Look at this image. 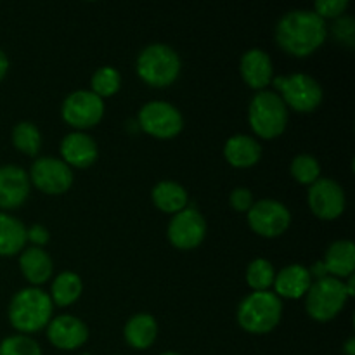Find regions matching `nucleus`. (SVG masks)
Segmentation results:
<instances>
[{
  "instance_id": "dca6fc26",
  "label": "nucleus",
  "mask_w": 355,
  "mask_h": 355,
  "mask_svg": "<svg viewBox=\"0 0 355 355\" xmlns=\"http://www.w3.org/2000/svg\"><path fill=\"white\" fill-rule=\"evenodd\" d=\"M59 153L62 156V162L71 168H87V166L94 165L99 156V148H97L96 141L85 132H69L64 135L59 146Z\"/></svg>"
},
{
  "instance_id": "c85d7f7f",
  "label": "nucleus",
  "mask_w": 355,
  "mask_h": 355,
  "mask_svg": "<svg viewBox=\"0 0 355 355\" xmlns=\"http://www.w3.org/2000/svg\"><path fill=\"white\" fill-rule=\"evenodd\" d=\"M290 172L293 179L304 186H311L315 180L321 179V165H319L318 158H314L309 153L295 156L290 165Z\"/></svg>"
},
{
  "instance_id": "2eb2a0df",
  "label": "nucleus",
  "mask_w": 355,
  "mask_h": 355,
  "mask_svg": "<svg viewBox=\"0 0 355 355\" xmlns=\"http://www.w3.org/2000/svg\"><path fill=\"white\" fill-rule=\"evenodd\" d=\"M31 182L28 173L17 165L0 166V208L14 210L30 196Z\"/></svg>"
},
{
  "instance_id": "c756f323",
  "label": "nucleus",
  "mask_w": 355,
  "mask_h": 355,
  "mask_svg": "<svg viewBox=\"0 0 355 355\" xmlns=\"http://www.w3.org/2000/svg\"><path fill=\"white\" fill-rule=\"evenodd\" d=\"M0 355H42V349L31 336L12 335L0 342Z\"/></svg>"
},
{
  "instance_id": "a211bd4d",
  "label": "nucleus",
  "mask_w": 355,
  "mask_h": 355,
  "mask_svg": "<svg viewBox=\"0 0 355 355\" xmlns=\"http://www.w3.org/2000/svg\"><path fill=\"white\" fill-rule=\"evenodd\" d=\"M312 283H314V279H312L307 267L300 266V263H290L276 274L272 286L277 297L298 300V298L307 295Z\"/></svg>"
},
{
  "instance_id": "393cba45",
  "label": "nucleus",
  "mask_w": 355,
  "mask_h": 355,
  "mask_svg": "<svg viewBox=\"0 0 355 355\" xmlns=\"http://www.w3.org/2000/svg\"><path fill=\"white\" fill-rule=\"evenodd\" d=\"M83 291L82 277L71 270H64V272L58 274L51 284V300L52 304L59 305V307H68V305L75 304L80 298Z\"/></svg>"
},
{
  "instance_id": "ea45409f",
  "label": "nucleus",
  "mask_w": 355,
  "mask_h": 355,
  "mask_svg": "<svg viewBox=\"0 0 355 355\" xmlns=\"http://www.w3.org/2000/svg\"><path fill=\"white\" fill-rule=\"evenodd\" d=\"M82 355H92V354H82Z\"/></svg>"
},
{
  "instance_id": "5701e85b",
  "label": "nucleus",
  "mask_w": 355,
  "mask_h": 355,
  "mask_svg": "<svg viewBox=\"0 0 355 355\" xmlns=\"http://www.w3.org/2000/svg\"><path fill=\"white\" fill-rule=\"evenodd\" d=\"M153 203L165 214H179L186 207H189V194L182 184L175 180H159L151 191Z\"/></svg>"
},
{
  "instance_id": "aec40b11",
  "label": "nucleus",
  "mask_w": 355,
  "mask_h": 355,
  "mask_svg": "<svg viewBox=\"0 0 355 355\" xmlns=\"http://www.w3.org/2000/svg\"><path fill=\"white\" fill-rule=\"evenodd\" d=\"M19 269L28 279V283L37 288L40 284L47 283L51 279L52 272H54L51 255L44 248H37V246H30V248H24L21 252Z\"/></svg>"
},
{
  "instance_id": "412c9836",
  "label": "nucleus",
  "mask_w": 355,
  "mask_h": 355,
  "mask_svg": "<svg viewBox=\"0 0 355 355\" xmlns=\"http://www.w3.org/2000/svg\"><path fill=\"white\" fill-rule=\"evenodd\" d=\"M328 276L349 277L355 270V245L350 239H338L328 246L322 259Z\"/></svg>"
},
{
  "instance_id": "473e14b6",
  "label": "nucleus",
  "mask_w": 355,
  "mask_h": 355,
  "mask_svg": "<svg viewBox=\"0 0 355 355\" xmlns=\"http://www.w3.org/2000/svg\"><path fill=\"white\" fill-rule=\"evenodd\" d=\"M229 203L236 211H248L255 201H253V194L248 187H236L229 196Z\"/></svg>"
},
{
  "instance_id": "f704fd0d",
  "label": "nucleus",
  "mask_w": 355,
  "mask_h": 355,
  "mask_svg": "<svg viewBox=\"0 0 355 355\" xmlns=\"http://www.w3.org/2000/svg\"><path fill=\"white\" fill-rule=\"evenodd\" d=\"M309 272H311V276H312V279H322V277H326L328 276V270H326V267H324V263H322V260H319V262H315L314 266L311 267V269H309Z\"/></svg>"
},
{
  "instance_id": "ddd939ff",
  "label": "nucleus",
  "mask_w": 355,
  "mask_h": 355,
  "mask_svg": "<svg viewBox=\"0 0 355 355\" xmlns=\"http://www.w3.org/2000/svg\"><path fill=\"white\" fill-rule=\"evenodd\" d=\"M166 236L175 248L194 250L203 243L207 236V220L198 208L186 207L172 217Z\"/></svg>"
},
{
  "instance_id": "72a5a7b5",
  "label": "nucleus",
  "mask_w": 355,
  "mask_h": 355,
  "mask_svg": "<svg viewBox=\"0 0 355 355\" xmlns=\"http://www.w3.org/2000/svg\"><path fill=\"white\" fill-rule=\"evenodd\" d=\"M49 239H51V232L47 231V227L42 224H33L30 227H26V241L33 243V246L42 248L44 245H47Z\"/></svg>"
},
{
  "instance_id": "f3484780",
  "label": "nucleus",
  "mask_w": 355,
  "mask_h": 355,
  "mask_svg": "<svg viewBox=\"0 0 355 355\" xmlns=\"http://www.w3.org/2000/svg\"><path fill=\"white\" fill-rule=\"evenodd\" d=\"M239 73L246 85L255 89L257 92L266 90V87L270 85L274 78L272 59L262 49H250L241 55Z\"/></svg>"
},
{
  "instance_id": "a878e982",
  "label": "nucleus",
  "mask_w": 355,
  "mask_h": 355,
  "mask_svg": "<svg viewBox=\"0 0 355 355\" xmlns=\"http://www.w3.org/2000/svg\"><path fill=\"white\" fill-rule=\"evenodd\" d=\"M10 139H12L14 148L28 156H37L42 148V134L37 125L31 121H19L14 125Z\"/></svg>"
},
{
  "instance_id": "bb28decb",
  "label": "nucleus",
  "mask_w": 355,
  "mask_h": 355,
  "mask_svg": "<svg viewBox=\"0 0 355 355\" xmlns=\"http://www.w3.org/2000/svg\"><path fill=\"white\" fill-rule=\"evenodd\" d=\"M120 87L121 75L113 66H101L94 71L92 78H90V90L101 99L114 96L120 90Z\"/></svg>"
},
{
  "instance_id": "cd10ccee",
  "label": "nucleus",
  "mask_w": 355,
  "mask_h": 355,
  "mask_svg": "<svg viewBox=\"0 0 355 355\" xmlns=\"http://www.w3.org/2000/svg\"><path fill=\"white\" fill-rule=\"evenodd\" d=\"M274 279L276 270L267 259H255L246 267V283L253 291H269Z\"/></svg>"
},
{
  "instance_id": "4be33fe9",
  "label": "nucleus",
  "mask_w": 355,
  "mask_h": 355,
  "mask_svg": "<svg viewBox=\"0 0 355 355\" xmlns=\"http://www.w3.org/2000/svg\"><path fill=\"white\" fill-rule=\"evenodd\" d=\"M125 342L135 350H146L156 342L158 336V322L151 314H134L123 328Z\"/></svg>"
},
{
  "instance_id": "6e6552de",
  "label": "nucleus",
  "mask_w": 355,
  "mask_h": 355,
  "mask_svg": "<svg viewBox=\"0 0 355 355\" xmlns=\"http://www.w3.org/2000/svg\"><path fill=\"white\" fill-rule=\"evenodd\" d=\"M137 125L156 139H172L184 128L182 113L166 101H149L139 110Z\"/></svg>"
},
{
  "instance_id": "423d86ee",
  "label": "nucleus",
  "mask_w": 355,
  "mask_h": 355,
  "mask_svg": "<svg viewBox=\"0 0 355 355\" xmlns=\"http://www.w3.org/2000/svg\"><path fill=\"white\" fill-rule=\"evenodd\" d=\"M347 300L349 295L345 290V281L326 276L311 284L305 295V309L314 321L328 322L343 311Z\"/></svg>"
},
{
  "instance_id": "20e7f679",
  "label": "nucleus",
  "mask_w": 355,
  "mask_h": 355,
  "mask_svg": "<svg viewBox=\"0 0 355 355\" xmlns=\"http://www.w3.org/2000/svg\"><path fill=\"white\" fill-rule=\"evenodd\" d=\"M283 304L272 291H252L239 302L238 318L239 326L252 335H267L281 321Z\"/></svg>"
},
{
  "instance_id": "2f4dec72",
  "label": "nucleus",
  "mask_w": 355,
  "mask_h": 355,
  "mask_svg": "<svg viewBox=\"0 0 355 355\" xmlns=\"http://www.w3.org/2000/svg\"><path fill=\"white\" fill-rule=\"evenodd\" d=\"M349 9V0H318L314 3V12L322 19H336Z\"/></svg>"
},
{
  "instance_id": "4c0bfd02",
  "label": "nucleus",
  "mask_w": 355,
  "mask_h": 355,
  "mask_svg": "<svg viewBox=\"0 0 355 355\" xmlns=\"http://www.w3.org/2000/svg\"><path fill=\"white\" fill-rule=\"evenodd\" d=\"M347 283H345V290H347V295H349V298H352L354 295H355V277H354V274L352 276H349L347 277Z\"/></svg>"
},
{
  "instance_id": "f03ea898",
  "label": "nucleus",
  "mask_w": 355,
  "mask_h": 355,
  "mask_svg": "<svg viewBox=\"0 0 355 355\" xmlns=\"http://www.w3.org/2000/svg\"><path fill=\"white\" fill-rule=\"evenodd\" d=\"M52 300L47 291L37 286L23 288L9 304V321L21 335L47 328L52 319Z\"/></svg>"
},
{
  "instance_id": "39448f33",
  "label": "nucleus",
  "mask_w": 355,
  "mask_h": 355,
  "mask_svg": "<svg viewBox=\"0 0 355 355\" xmlns=\"http://www.w3.org/2000/svg\"><path fill=\"white\" fill-rule=\"evenodd\" d=\"M248 121L260 139H276L286 130L288 107L272 90H260L252 97L248 106Z\"/></svg>"
},
{
  "instance_id": "f8f14e48",
  "label": "nucleus",
  "mask_w": 355,
  "mask_h": 355,
  "mask_svg": "<svg viewBox=\"0 0 355 355\" xmlns=\"http://www.w3.org/2000/svg\"><path fill=\"white\" fill-rule=\"evenodd\" d=\"M309 208L322 220H335L345 211L347 198L343 187L335 179L321 177L309 186Z\"/></svg>"
},
{
  "instance_id": "1a4fd4ad",
  "label": "nucleus",
  "mask_w": 355,
  "mask_h": 355,
  "mask_svg": "<svg viewBox=\"0 0 355 355\" xmlns=\"http://www.w3.org/2000/svg\"><path fill=\"white\" fill-rule=\"evenodd\" d=\"M61 116L78 132L96 127L104 116V99L97 97L92 90H75L62 101Z\"/></svg>"
},
{
  "instance_id": "f257e3e1",
  "label": "nucleus",
  "mask_w": 355,
  "mask_h": 355,
  "mask_svg": "<svg viewBox=\"0 0 355 355\" xmlns=\"http://www.w3.org/2000/svg\"><path fill=\"white\" fill-rule=\"evenodd\" d=\"M326 35V21L309 9L288 10L276 24L277 45L295 58H307L318 51Z\"/></svg>"
},
{
  "instance_id": "9d476101",
  "label": "nucleus",
  "mask_w": 355,
  "mask_h": 355,
  "mask_svg": "<svg viewBox=\"0 0 355 355\" xmlns=\"http://www.w3.org/2000/svg\"><path fill=\"white\" fill-rule=\"evenodd\" d=\"M246 214L252 231L262 238H277L284 234L291 224L290 208L270 198L255 201Z\"/></svg>"
},
{
  "instance_id": "9b49d317",
  "label": "nucleus",
  "mask_w": 355,
  "mask_h": 355,
  "mask_svg": "<svg viewBox=\"0 0 355 355\" xmlns=\"http://www.w3.org/2000/svg\"><path fill=\"white\" fill-rule=\"evenodd\" d=\"M30 182L45 194H64L73 184V170L62 159L52 156L37 158L31 165Z\"/></svg>"
},
{
  "instance_id": "7c9ffc66",
  "label": "nucleus",
  "mask_w": 355,
  "mask_h": 355,
  "mask_svg": "<svg viewBox=\"0 0 355 355\" xmlns=\"http://www.w3.org/2000/svg\"><path fill=\"white\" fill-rule=\"evenodd\" d=\"M333 35L338 42L345 44L347 47H354L355 44V21L352 16H340L336 17L331 26Z\"/></svg>"
},
{
  "instance_id": "0eeeda50",
  "label": "nucleus",
  "mask_w": 355,
  "mask_h": 355,
  "mask_svg": "<svg viewBox=\"0 0 355 355\" xmlns=\"http://www.w3.org/2000/svg\"><path fill=\"white\" fill-rule=\"evenodd\" d=\"M274 89L277 96L283 99L286 107L298 111V113H311L318 110L322 103V87L314 76L305 73H293V75H281L272 78Z\"/></svg>"
},
{
  "instance_id": "b1692460",
  "label": "nucleus",
  "mask_w": 355,
  "mask_h": 355,
  "mask_svg": "<svg viewBox=\"0 0 355 355\" xmlns=\"http://www.w3.org/2000/svg\"><path fill=\"white\" fill-rule=\"evenodd\" d=\"M26 245V225L7 211H0V257H12Z\"/></svg>"
},
{
  "instance_id": "6ab92c4d",
  "label": "nucleus",
  "mask_w": 355,
  "mask_h": 355,
  "mask_svg": "<svg viewBox=\"0 0 355 355\" xmlns=\"http://www.w3.org/2000/svg\"><path fill=\"white\" fill-rule=\"evenodd\" d=\"M224 156L229 165L236 168H250L259 163L262 156V146L252 135L236 134L225 141Z\"/></svg>"
},
{
  "instance_id": "58836bf2",
  "label": "nucleus",
  "mask_w": 355,
  "mask_h": 355,
  "mask_svg": "<svg viewBox=\"0 0 355 355\" xmlns=\"http://www.w3.org/2000/svg\"><path fill=\"white\" fill-rule=\"evenodd\" d=\"M159 355H182V354H179V352H173V350H168V352H163V354H159Z\"/></svg>"
},
{
  "instance_id": "7ed1b4c3",
  "label": "nucleus",
  "mask_w": 355,
  "mask_h": 355,
  "mask_svg": "<svg viewBox=\"0 0 355 355\" xmlns=\"http://www.w3.org/2000/svg\"><path fill=\"white\" fill-rule=\"evenodd\" d=\"M135 69L142 82L163 89L179 78L182 61L175 49L162 42H155L142 49L135 61Z\"/></svg>"
},
{
  "instance_id": "e433bc0d",
  "label": "nucleus",
  "mask_w": 355,
  "mask_h": 355,
  "mask_svg": "<svg viewBox=\"0 0 355 355\" xmlns=\"http://www.w3.org/2000/svg\"><path fill=\"white\" fill-rule=\"evenodd\" d=\"M343 352H345V355H355V338L354 336L347 338V342L343 343Z\"/></svg>"
},
{
  "instance_id": "4468645a",
  "label": "nucleus",
  "mask_w": 355,
  "mask_h": 355,
  "mask_svg": "<svg viewBox=\"0 0 355 355\" xmlns=\"http://www.w3.org/2000/svg\"><path fill=\"white\" fill-rule=\"evenodd\" d=\"M47 338L55 349L76 350L89 340V328L82 319L64 314L51 319L47 324Z\"/></svg>"
},
{
  "instance_id": "c9c22d12",
  "label": "nucleus",
  "mask_w": 355,
  "mask_h": 355,
  "mask_svg": "<svg viewBox=\"0 0 355 355\" xmlns=\"http://www.w3.org/2000/svg\"><path fill=\"white\" fill-rule=\"evenodd\" d=\"M7 71H9V58H7L6 52L0 49V82L6 78Z\"/></svg>"
}]
</instances>
